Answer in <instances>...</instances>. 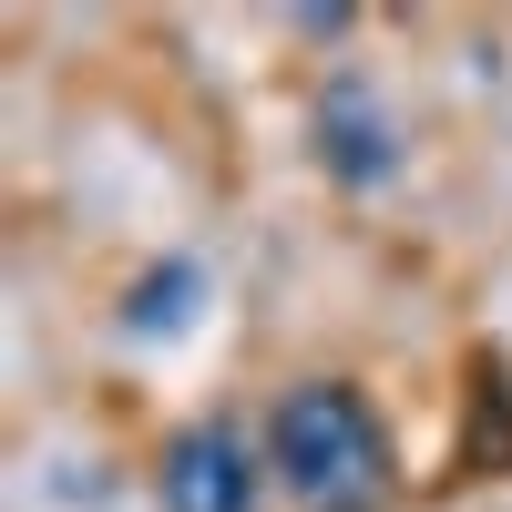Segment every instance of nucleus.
<instances>
[{"label": "nucleus", "mask_w": 512, "mask_h": 512, "mask_svg": "<svg viewBox=\"0 0 512 512\" xmlns=\"http://www.w3.org/2000/svg\"><path fill=\"white\" fill-rule=\"evenodd\" d=\"M267 472L308 502V512H369L379 492H390V441H379V420L359 390H338V379H318V390H287L277 420H267Z\"/></svg>", "instance_id": "1"}, {"label": "nucleus", "mask_w": 512, "mask_h": 512, "mask_svg": "<svg viewBox=\"0 0 512 512\" xmlns=\"http://www.w3.org/2000/svg\"><path fill=\"white\" fill-rule=\"evenodd\" d=\"M164 512H256V451L226 420H195L185 441H164Z\"/></svg>", "instance_id": "2"}, {"label": "nucleus", "mask_w": 512, "mask_h": 512, "mask_svg": "<svg viewBox=\"0 0 512 512\" xmlns=\"http://www.w3.org/2000/svg\"><path fill=\"white\" fill-rule=\"evenodd\" d=\"M318 154H328V175H349V185H379L390 175V123H379V103L359 93V82H338V93L318 103Z\"/></svg>", "instance_id": "3"}, {"label": "nucleus", "mask_w": 512, "mask_h": 512, "mask_svg": "<svg viewBox=\"0 0 512 512\" xmlns=\"http://www.w3.org/2000/svg\"><path fill=\"white\" fill-rule=\"evenodd\" d=\"M195 297H205V277H195L185 256H175V267H154V277L134 287V308H123V328H134V338H175V328L195 318Z\"/></svg>", "instance_id": "4"}]
</instances>
